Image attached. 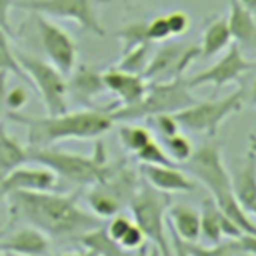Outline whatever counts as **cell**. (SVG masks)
<instances>
[{
	"instance_id": "6da1fadb",
	"label": "cell",
	"mask_w": 256,
	"mask_h": 256,
	"mask_svg": "<svg viewBox=\"0 0 256 256\" xmlns=\"http://www.w3.org/2000/svg\"><path fill=\"white\" fill-rule=\"evenodd\" d=\"M4 200L12 222L34 226L48 238L80 236L100 226L98 216L80 208L76 194H58L54 190L12 192Z\"/></svg>"
},
{
	"instance_id": "7a4b0ae2",
	"label": "cell",
	"mask_w": 256,
	"mask_h": 256,
	"mask_svg": "<svg viewBox=\"0 0 256 256\" xmlns=\"http://www.w3.org/2000/svg\"><path fill=\"white\" fill-rule=\"evenodd\" d=\"M10 122L28 128V146H50L62 140H92L106 134L112 126L110 108H84L74 112L48 114L40 118L22 112H4Z\"/></svg>"
},
{
	"instance_id": "3957f363",
	"label": "cell",
	"mask_w": 256,
	"mask_h": 256,
	"mask_svg": "<svg viewBox=\"0 0 256 256\" xmlns=\"http://www.w3.org/2000/svg\"><path fill=\"white\" fill-rule=\"evenodd\" d=\"M182 164L194 178H198L210 190L214 204L222 210V214L226 218H230L242 232L256 234V224L242 210V206L238 204V200L234 196L232 180L222 164L220 148L216 144H206V146L194 150L192 156Z\"/></svg>"
},
{
	"instance_id": "277c9868",
	"label": "cell",
	"mask_w": 256,
	"mask_h": 256,
	"mask_svg": "<svg viewBox=\"0 0 256 256\" xmlns=\"http://www.w3.org/2000/svg\"><path fill=\"white\" fill-rule=\"evenodd\" d=\"M28 160L50 168L58 178H66L76 184H96L104 182L116 174L114 166L106 162L102 146L96 148L92 156L74 154L50 146H28Z\"/></svg>"
},
{
	"instance_id": "5b68a950",
	"label": "cell",
	"mask_w": 256,
	"mask_h": 256,
	"mask_svg": "<svg viewBox=\"0 0 256 256\" xmlns=\"http://www.w3.org/2000/svg\"><path fill=\"white\" fill-rule=\"evenodd\" d=\"M196 98L192 96L186 78H174L166 82H148V88L144 96L130 106H122L116 110H110L112 120H138L144 116H156V114H174L190 104H194Z\"/></svg>"
},
{
	"instance_id": "8992f818",
	"label": "cell",
	"mask_w": 256,
	"mask_h": 256,
	"mask_svg": "<svg viewBox=\"0 0 256 256\" xmlns=\"http://www.w3.org/2000/svg\"><path fill=\"white\" fill-rule=\"evenodd\" d=\"M16 60L26 72L30 84L40 94L44 108L48 114H60L68 110V92H66V76L46 60L38 56L26 54L22 50H14Z\"/></svg>"
},
{
	"instance_id": "52a82bcc",
	"label": "cell",
	"mask_w": 256,
	"mask_h": 256,
	"mask_svg": "<svg viewBox=\"0 0 256 256\" xmlns=\"http://www.w3.org/2000/svg\"><path fill=\"white\" fill-rule=\"evenodd\" d=\"M244 102V88H236L224 98H212L194 102L178 112H174V118L178 126H182L188 132L196 134H216L222 120H226L230 114L238 112Z\"/></svg>"
},
{
	"instance_id": "ba28073f",
	"label": "cell",
	"mask_w": 256,
	"mask_h": 256,
	"mask_svg": "<svg viewBox=\"0 0 256 256\" xmlns=\"http://www.w3.org/2000/svg\"><path fill=\"white\" fill-rule=\"evenodd\" d=\"M108 2L110 0H14V6L52 18L72 20L82 30L104 38L106 30L98 18V6Z\"/></svg>"
},
{
	"instance_id": "9c48e42d",
	"label": "cell",
	"mask_w": 256,
	"mask_h": 256,
	"mask_svg": "<svg viewBox=\"0 0 256 256\" xmlns=\"http://www.w3.org/2000/svg\"><path fill=\"white\" fill-rule=\"evenodd\" d=\"M166 204H168V198L162 196V192L152 186H144L130 200V210L136 226L142 230L144 238L158 248L160 256H172L168 248V238L164 234Z\"/></svg>"
},
{
	"instance_id": "30bf717a",
	"label": "cell",
	"mask_w": 256,
	"mask_h": 256,
	"mask_svg": "<svg viewBox=\"0 0 256 256\" xmlns=\"http://www.w3.org/2000/svg\"><path fill=\"white\" fill-rule=\"evenodd\" d=\"M200 58V46L190 42H168L162 44L142 70V76L148 82H166L180 78L186 68Z\"/></svg>"
},
{
	"instance_id": "8fae6325",
	"label": "cell",
	"mask_w": 256,
	"mask_h": 256,
	"mask_svg": "<svg viewBox=\"0 0 256 256\" xmlns=\"http://www.w3.org/2000/svg\"><path fill=\"white\" fill-rule=\"evenodd\" d=\"M34 14V26H36V36L42 46V52L48 56V62L56 66L64 76H68L74 66H76V56H78V46L74 38L60 28L56 22L48 20L44 14Z\"/></svg>"
},
{
	"instance_id": "7c38bea8",
	"label": "cell",
	"mask_w": 256,
	"mask_h": 256,
	"mask_svg": "<svg viewBox=\"0 0 256 256\" xmlns=\"http://www.w3.org/2000/svg\"><path fill=\"white\" fill-rule=\"evenodd\" d=\"M254 66L256 64L252 60L244 58L242 48L238 44H232V46H228L226 54L214 66L194 74L192 78H186V84H188V88H196V86H202V84H212L218 90L224 84H230V82L238 80L244 72L252 70Z\"/></svg>"
},
{
	"instance_id": "4fadbf2b",
	"label": "cell",
	"mask_w": 256,
	"mask_h": 256,
	"mask_svg": "<svg viewBox=\"0 0 256 256\" xmlns=\"http://www.w3.org/2000/svg\"><path fill=\"white\" fill-rule=\"evenodd\" d=\"M58 186V176L46 166H18L0 176V200L12 192H40L54 190Z\"/></svg>"
},
{
	"instance_id": "5bb4252c",
	"label": "cell",
	"mask_w": 256,
	"mask_h": 256,
	"mask_svg": "<svg viewBox=\"0 0 256 256\" xmlns=\"http://www.w3.org/2000/svg\"><path fill=\"white\" fill-rule=\"evenodd\" d=\"M0 252L8 256H44L50 252V238L42 230L24 224L6 236L0 234Z\"/></svg>"
},
{
	"instance_id": "9a60e30c",
	"label": "cell",
	"mask_w": 256,
	"mask_h": 256,
	"mask_svg": "<svg viewBox=\"0 0 256 256\" xmlns=\"http://www.w3.org/2000/svg\"><path fill=\"white\" fill-rule=\"evenodd\" d=\"M102 82H104L106 90H110L112 94L118 96L122 106L136 104L148 88V80L142 74H134V72L122 70L118 66L104 70L102 72Z\"/></svg>"
},
{
	"instance_id": "2e32d148",
	"label": "cell",
	"mask_w": 256,
	"mask_h": 256,
	"mask_svg": "<svg viewBox=\"0 0 256 256\" xmlns=\"http://www.w3.org/2000/svg\"><path fill=\"white\" fill-rule=\"evenodd\" d=\"M242 230L222 214V210L214 204V200H204L200 210V238L208 244H218L228 238H238Z\"/></svg>"
},
{
	"instance_id": "e0dca14e",
	"label": "cell",
	"mask_w": 256,
	"mask_h": 256,
	"mask_svg": "<svg viewBox=\"0 0 256 256\" xmlns=\"http://www.w3.org/2000/svg\"><path fill=\"white\" fill-rule=\"evenodd\" d=\"M70 80H66V92L74 100L82 104H90L94 96L104 92V82H102V72L96 70L94 66H74V70L68 74Z\"/></svg>"
},
{
	"instance_id": "ac0fdd59",
	"label": "cell",
	"mask_w": 256,
	"mask_h": 256,
	"mask_svg": "<svg viewBox=\"0 0 256 256\" xmlns=\"http://www.w3.org/2000/svg\"><path fill=\"white\" fill-rule=\"evenodd\" d=\"M140 170L148 180V184L160 192H190L194 188L192 180L176 166L140 164Z\"/></svg>"
},
{
	"instance_id": "d6986e66",
	"label": "cell",
	"mask_w": 256,
	"mask_h": 256,
	"mask_svg": "<svg viewBox=\"0 0 256 256\" xmlns=\"http://www.w3.org/2000/svg\"><path fill=\"white\" fill-rule=\"evenodd\" d=\"M230 180L234 196L242 210L256 218V160L248 156L244 166H240Z\"/></svg>"
},
{
	"instance_id": "ffe728a7",
	"label": "cell",
	"mask_w": 256,
	"mask_h": 256,
	"mask_svg": "<svg viewBox=\"0 0 256 256\" xmlns=\"http://www.w3.org/2000/svg\"><path fill=\"white\" fill-rule=\"evenodd\" d=\"M226 22L232 40H236L240 48H256V18L238 0H230Z\"/></svg>"
},
{
	"instance_id": "44dd1931",
	"label": "cell",
	"mask_w": 256,
	"mask_h": 256,
	"mask_svg": "<svg viewBox=\"0 0 256 256\" xmlns=\"http://www.w3.org/2000/svg\"><path fill=\"white\" fill-rule=\"evenodd\" d=\"M230 42H232V36H230L226 18L224 16H212L210 20H206V28L202 32V42L198 44L200 46V58L216 56L218 52L228 48Z\"/></svg>"
},
{
	"instance_id": "7402d4cb",
	"label": "cell",
	"mask_w": 256,
	"mask_h": 256,
	"mask_svg": "<svg viewBox=\"0 0 256 256\" xmlns=\"http://www.w3.org/2000/svg\"><path fill=\"white\" fill-rule=\"evenodd\" d=\"M168 226L184 242H196L200 238V212L190 206H172L168 212Z\"/></svg>"
},
{
	"instance_id": "603a6c76",
	"label": "cell",
	"mask_w": 256,
	"mask_h": 256,
	"mask_svg": "<svg viewBox=\"0 0 256 256\" xmlns=\"http://www.w3.org/2000/svg\"><path fill=\"white\" fill-rule=\"evenodd\" d=\"M86 202H88V208L92 210V214L98 218H112L114 214L120 212L118 192L114 188H110V184L106 180L92 184V190L86 194Z\"/></svg>"
},
{
	"instance_id": "cb8c5ba5",
	"label": "cell",
	"mask_w": 256,
	"mask_h": 256,
	"mask_svg": "<svg viewBox=\"0 0 256 256\" xmlns=\"http://www.w3.org/2000/svg\"><path fill=\"white\" fill-rule=\"evenodd\" d=\"M30 162L28 160V146H22L0 122V176Z\"/></svg>"
},
{
	"instance_id": "d4e9b609",
	"label": "cell",
	"mask_w": 256,
	"mask_h": 256,
	"mask_svg": "<svg viewBox=\"0 0 256 256\" xmlns=\"http://www.w3.org/2000/svg\"><path fill=\"white\" fill-rule=\"evenodd\" d=\"M150 48H152V42H144V44H138V46H132V48L124 50L122 58L118 62V68L134 72V74H142V70H144V66L148 64V58H150Z\"/></svg>"
},
{
	"instance_id": "484cf974",
	"label": "cell",
	"mask_w": 256,
	"mask_h": 256,
	"mask_svg": "<svg viewBox=\"0 0 256 256\" xmlns=\"http://www.w3.org/2000/svg\"><path fill=\"white\" fill-rule=\"evenodd\" d=\"M0 72H4V74H14L16 78H20V80H24V82L30 84L26 72L22 70V66H20L18 60H16V52L12 50V46H10V42H8V34H6L4 30H0Z\"/></svg>"
},
{
	"instance_id": "4316f807",
	"label": "cell",
	"mask_w": 256,
	"mask_h": 256,
	"mask_svg": "<svg viewBox=\"0 0 256 256\" xmlns=\"http://www.w3.org/2000/svg\"><path fill=\"white\" fill-rule=\"evenodd\" d=\"M184 250L188 256H236L238 250L234 246V238L222 240L218 244H208V246H200L196 242H184Z\"/></svg>"
},
{
	"instance_id": "83f0119b",
	"label": "cell",
	"mask_w": 256,
	"mask_h": 256,
	"mask_svg": "<svg viewBox=\"0 0 256 256\" xmlns=\"http://www.w3.org/2000/svg\"><path fill=\"white\" fill-rule=\"evenodd\" d=\"M120 140L124 144V148L132 154H136L138 150H142L150 140H152V134L146 126H122L120 128Z\"/></svg>"
},
{
	"instance_id": "f1b7e54d",
	"label": "cell",
	"mask_w": 256,
	"mask_h": 256,
	"mask_svg": "<svg viewBox=\"0 0 256 256\" xmlns=\"http://www.w3.org/2000/svg\"><path fill=\"white\" fill-rule=\"evenodd\" d=\"M162 148L166 150V154L174 160V162H186L190 156H192V152H194V148H192V144H190V140L186 138V136H182V134H172V136H166V138H162Z\"/></svg>"
},
{
	"instance_id": "f546056e",
	"label": "cell",
	"mask_w": 256,
	"mask_h": 256,
	"mask_svg": "<svg viewBox=\"0 0 256 256\" xmlns=\"http://www.w3.org/2000/svg\"><path fill=\"white\" fill-rule=\"evenodd\" d=\"M116 38L122 42L124 50L148 42V38H146V22L144 20H136V22L124 24L120 30H116Z\"/></svg>"
},
{
	"instance_id": "4dcf8cb0",
	"label": "cell",
	"mask_w": 256,
	"mask_h": 256,
	"mask_svg": "<svg viewBox=\"0 0 256 256\" xmlns=\"http://www.w3.org/2000/svg\"><path fill=\"white\" fill-rule=\"evenodd\" d=\"M134 158L140 162V164H164V166H174L176 162L166 154V150L152 138L142 150H138L134 154Z\"/></svg>"
},
{
	"instance_id": "1f68e13d",
	"label": "cell",
	"mask_w": 256,
	"mask_h": 256,
	"mask_svg": "<svg viewBox=\"0 0 256 256\" xmlns=\"http://www.w3.org/2000/svg\"><path fill=\"white\" fill-rule=\"evenodd\" d=\"M146 38H148V42H162V40L170 38L166 14H156L154 18H150L146 22Z\"/></svg>"
},
{
	"instance_id": "d6a6232c",
	"label": "cell",
	"mask_w": 256,
	"mask_h": 256,
	"mask_svg": "<svg viewBox=\"0 0 256 256\" xmlns=\"http://www.w3.org/2000/svg\"><path fill=\"white\" fill-rule=\"evenodd\" d=\"M28 88L24 86H12L10 90L6 88V96H4V106L6 112H20L26 102H28Z\"/></svg>"
},
{
	"instance_id": "836d02e7",
	"label": "cell",
	"mask_w": 256,
	"mask_h": 256,
	"mask_svg": "<svg viewBox=\"0 0 256 256\" xmlns=\"http://www.w3.org/2000/svg\"><path fill=\"white\" fill-rule=\"evenodd\" d=\"M146 242V238H144V234H142V230L136 226V222H132L130 224V228L120 236V240H118V246L122 248V250H138L142 244Z\"/></svg>"
},
{
	"instance_id": "e575fe53",
	"label": "cell",
	"mask_w": 256,
	"mask_h": 256,
	"mask_svg": "<svg viewBox=\"0 0 256 256\" xmlns=\"http://www.w3.org/2000/svg\"><path fill=\"white\" fill-rule=\"evenodd\" d=\"M166 22H168V30H170V36H182L188 26H190V18L186 12L182 10H172L166 14Z\"/></svg>"
},
{
	"instance_id": "d590c367",
	"label": "cell",
	"mask_w": 256,
	"mask_h": 256,
	"mask_svg": "<svg viewBox=\"0 0 256 256\" xmlns=\"http://www.w3.org/2000/svg\"><path fill=\"white\" fill-rule=\"evenodd\" d=\"M134 220H130L128 216H124V214H114L112 218H110V222H108V226H106V232H108V236L118 244V240H120V236L130 228V224H132Z\"/></svg>"
},
{
	"instance_id": "8d00e7d4",
	"label": "cell",
	"mask_w": 256,
	"mask_h": 256,
	"mask_svg": "<svg viewBox=\"0 0 256 256\" xmlns=\"http://www.w3.org/2000/svg\"><path fill=\"white\" fill-rule=\"evenodd\" d=\"M154 120H156V126H158V132H160L162 138L176 134L178 128H180L178 122H176V118H174V114H156Z\"/></svg>"
},
{
	"instance_id": "74e56055",
	"label": "cell",
	"mask_w": 256,
	"mask_h": 256,
	"mask_svg": "<svg viewBox=\"0 0 256 256\" xmlns=\"http://www.w3.org/2000/svg\"><path fill=\"white\" fill-rule=\"evenodd\" d=\"M234 246H236L238 254H250V256H256V234L242 232L238 238H234Z\"/></svg>"
},
{
	"instance_id": "f35d334b",
	"label": "cell",
	"mask_w": 256,
	"mask_h": 256,
	"mask_svg": "<svg viewBox=\"0 0 256 256\" xmlns=\"http://www.w3.org/2000/svg\"><path fill=\"white\" fill-rule=\"evenodd\" d=\"M14 6V0H0V30H4L8 36H12L10 28V8Z\"/></svg>"
},
{
	"instance_id": "ab89813d",
	"label": "cell",
	"mask_w": 256,
	"mask_h": 256,
	"mask_svg": "<svg viewBox=\"0 0 256 256\" xmlns=\"http://www.w3.org/2000/svg\"><path fill=\"white\" fill-rule=\"evenodd\" d=\"M170 236H172V250H174L172 256H188L186 250H184V244H182V240L176 236V232L170 230Z\"/></svg>"
},
{
	"instance_id": "60d3db41",
	"label": "cell",
	"mask_w": 256,
	"mask_h": 256,
	"mask_svg": "<svg viewBox=\"0 0 256 256\" xmlns=\"http://www.w3.org/2000/svg\"><path fill=\"white\" fill-rule=\"evenodd\" d=\"M6 78H8V74L0 72V118H2V116H4V112H6V106H4V96H6Z\"/></svg>"
},
{
	"instance_id": "b9f144b4",
	"label": "cell",
	"mask_w": 256,
	"mask_h": 256,
	"mask_svg": "<svg viewBox=\"0 0 256 256\" xmlns=\"http://www.w3.org/2000/svg\"><path fill=\"white\" fill-rule=\"evenodd\" d=\"M136 256H160V252H158V248L154 246V244H142L138 250H136Z\"/></svg>"
},
{
	"instance_id": "7bdbcfd3",
	"label": "cell",
	"mask_w": 256,
	"mask_h": 256,
	"mask_svg": "<svg viewBox=\"0 0 256 256\" xmlns=\"http://www.w3.org/2000/svg\"><path fill=\"white\" fill-rule=\"evenodd\" d=\"M44 256H96L94 252H90V250H84V252H64V254H44Z\"/></svg>"
},
{
	"instance_id": "ee69618b",
	"label": "cell",
	"mask_w": 256,
	"mask_h": 256,
	"mask_svg": "<svg viewBox=\"0 0 256 256\" xmlns=\"http://www.w3.org/2000/svg\"><path fill=\"white\" fill-rule=\"evenodd\" d=\"M246 10H250L252 14H256V0H238Z\"/></svg>"
},
{
	"instance_id": "f6af8a7d",
	"label": "cell",
	"mask_w": 256,
	"mask_h": 256,
	"mask_svg": "<svg viewBox=\"0 0 256 256\" xmlns=\"http://www.w3.org/2000/svg\"><path fill=\"white\" fill-rule=\"evenodd\" d=\"M250 152H252V154H256V134H252V136H250Z\"/></svg>"
},
{
	"instance_id": "bcb514c9",
	"label": "cell",
	"mask_w": 256,
	"mask_h": 256,
	"mask_svg": "<svg viewBox=\"0 0 256 256\" xmlns=\"http://www.w3.org/2000/svg\"><path fill=\"white\" fill-rule=\"evenodd\" d=\"M252 96L256 98V80H254V88H252Z\"/></svg>"
},
{
	"instance_id": "7dc6e473",
	"label": "cell",
	"mask_w": 256,
	"mask_h": 256,
	"mask_svg": "<svg viewBox=\"0 0 256 256\" xmlns=\"http://www.w3.org/2000/svg\"><path fill=\"white\" fill-rule=\"evenodd\" d=\"M254 102H256V98H254Z\"/></svg>"
},
{
	"instance_id": "c3c4849f",
	"label": "cell",
	"mask_w": 256,
	"mask_h": 256,
	"mask_svg": "<svg viewBox=\"0 0 256 256\" xmlns=\"http://www.w3.org/2000/svg\"><path fill=\"white\" fill-rule=\"evenodd\" d=\"M0 256H2V252H0Z\"/></svg>"
},
{
	"instance_id": "681fc988",
	"label": "cell",
	"mask_w": 256,
	"mask_h": 256,
	"mask_svg": "<svg viewBox=\"0 0 256 256\" xmlns=\"http://www.w3.org/2000/svg\"><path fill=\"white\" fill-rule=\"evenodd\" d=\"M0 234H2V232H0Z\"/></svg>"
}]
</instances>
